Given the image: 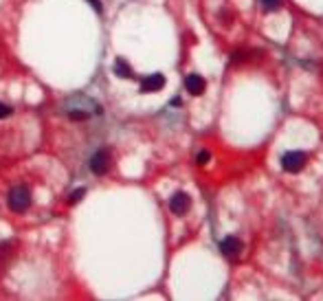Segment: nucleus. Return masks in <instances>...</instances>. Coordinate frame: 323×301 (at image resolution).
<instances>
[{
  "mask_svg": "<svg viewBox=\"0 0 323 301\" xmlns=\"http://www.w3.org/2000/svg\"><path fill=\"white\" fill-rule=\"evenodd\" d=\"M84 194H86V189H75V191L71 194V202H79V200L84 198Z\"/></svg>",
  "mask_w": 323,
  "mask_h": 301,
  "instance_id": "nucleus-12",
  "label": "nucleus"
},
{
  "mask_svg": "<svg viewBox=\"0 0 323 301\" xmlns=\"http://www.w3.org/2000/svg\"><path fill=\"white\" fill-rule=\"evenodd\" d=\"M114 73H117L119 77H132V68L123 57H119L117 62H114Z\"/></svg>",
  "mask_w": 323,
  "mask_h": 301,
  "instance_id": "nucleus-8",
  "label": "nucleus"
},
{
  "mask_svg": "<svg viewBox=\"0 0 323 301\" xmlns=\"http://www.w3.org/2000/svg\"><path fill=\"white\" fill-rule=\"evenodd\" d=\"M9 114H11V108H9L7 104H3V101H0V119L9 117Z\"/></svg>",
  "mask_w": 323,
  "mask_h": 301,
  "instance_id": "nucleus-13",
  "label": "nucleus"
},
{
  "mask_svg": "<svg viewBox=\"0 0 323 301\" xmlns=\"http://www.w3.org/2000/svg\"><path fill=\"white\" fill-rule=\"evenodd\" d=\"M303 165H306V154L299 152V149H292V152H286L282 156V167H284V172H288V174L301 172Z\"/></svg>",
  "mask_w": 323,
  "mask_h": 301,
  "instance_id": "nucleus-2",
  "label": "nucleus"
},
{
  "mask_svg": "<svg viewBox=\"0 0 323 301\" xmlns=\"http://www.w3.org/2000/svg\"><path fill=\"white\" fill-rule=\"evenodd\" d=\"M169 209L176 213V215H182L187 213V209H189V196L182 194V191H178V194H174L172 198H169Z\"/></svg>",
  "mask_w": 323,
  "mask_h": 301,
  "instance_id": "nucleus-3",
  "label": "nucleus"
},
{
  "mask_svg": "<svg viewBox=\"0 0 323 301\" xmlns=\"http://www.w3.org/2000/svg\"><path fill=\"white\" fill-rule=\"evenodd\" d=\"M185 88L189 90L191 95H203V90H205V80H203L200 75H187Z\"/></svg>",
  "mask_w": 323,
  "mask_h": 301,
  "instance_id": "nucleus-7",
  "label": "nucleus"
},
{
  "mask_svg": "<svg viewBox=\"0 0 323 301\" xmlns=\"http://www.w3.org/2000/svg\"><path fill=\"white\" fill-rule=\"evenodd\" d=\"M262 7H264L266 11H275L282 7V0H262Z\"/></svg>",
  "mask_w": 323,
  "mask_h": 301,
  "instance_id": "nucleus-9",
  "label": "nucleus"
},
{
  "mask_svg": "<svg viewBox=\"0 0 323 301\" xmlns=\"http://www.w3.org/2000/svg\"><path fill=\"white\" fill-rule=\"evenodd\" d=\"M220 251H222V255H227V257H237L240 255V251H242V242L237 238L229 236V238H224L220 242Z\"/></svg>",
  "mask_w": 323,
  "mask_h": 301,
  "instance_id": "nucleus-5",
  "label": "nucleus"
},
{
  "mask_svg": "<svg viewBox=\"0 0 323 301\" xmlns=\"http://www.w3.org/2000/svg\"><path fill=\"white\" fill-rule=\"evenodd\" d=\"M69 117L73 119V121H86L88 119V112H79V110H71Z\"/></svg>",
  "mask_w": 323,
  "mask_h": 301,
  "instance_id": "nucleus-11",
  "label": "nucleus"
},
{
  "mask_svg": "<svg viewBox=\"0 0 323 301\" xmlns=\"http://www.w3.org/2000/svg\"><path fill=\"white\" fill-rule=\"evenodd\" d=\"M88 3L93 5V7H95L97 11H101V3H99V0H88Z\"/></svg>",
  "mask_w": 323,
  "mask_h": 301,
  "instance_id": "nucleus-14",
  "label": "nucleus"
},
{
  "mask_svg": "<svg viewBox=\"0 0 323 301\" xmlns=\"http://www.w3.org/2000/svg\"><path fill=\"white\" fill-rule=\"evenodd\" d=\"M163 86H165V77H163L161 73L148 75L141 82V90H145V93H156V90H161Z\"/></svg>",
  "mask_w": 323,
  "mask_h": 301,
  "instance_id": "nucleus-6",
  "label": "nucleus"
},
{
  "mask_svg": "<svg viewBox=\"0 0 323 301\" xmlns=\"http://www.w3.org/2000/svg\"><path fill=\"white\" fill-rule=\"evenodd\" d=\"M209 161H211V154L207 152V149H200L198 156H196V163L198 165H205V163H209Z\"/></svg>",
  "mask_w": 323,
  "mask_h": 301,
  "instance_id": "nucleus-10",
  "label": "nucleus"
},
{
  "mask_svg": "<svg viewBox=\"0 0 323 301\" xmlns=\"http://www.w3.org/2000/svg\"><path fill=\"white\" fill-rule=\"evenodd\" d=\"M108 152H103V149H99L93 159H90V170H93V174H97V176H103V174L108 172Z\"/></svg>",
  "mask_w": 323,
  "mask_h": 301,
  "instance_id": "nucleus-4",
  "label": "nucleus"
},
{
  "mask_svg": "<svg viewBox=\"0 0 323 301\" xmlns=\"http://www.w3.org/2000/svg\"><path fill=\"white\" fill-rule=\"evenodd\" d=\"M7 204L14 213H24L29 207H31V191H29V187L16 185L7 196Z\"/></svg>",
  "mask_w": 323,
  "mask_h": 301,
  "instance_id": "nucleus-1",
  "label": "nucleus"
}]
</instances>
